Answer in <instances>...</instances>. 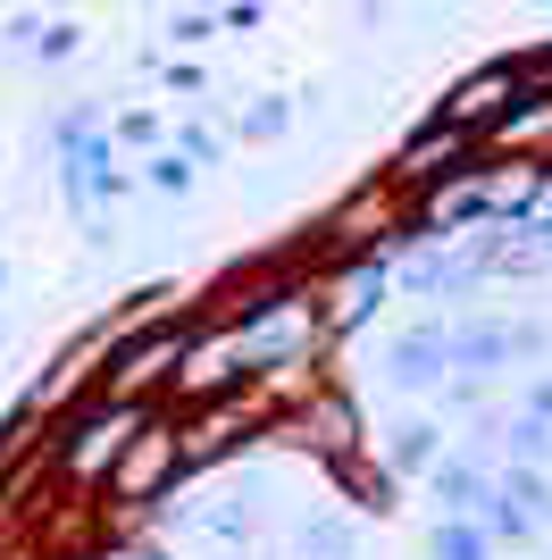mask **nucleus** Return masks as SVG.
Instances as JSON below:
<instances>
[{
  "mask_svg": "<svg viewBox=\"0 0 552 560\" xmlns=\"http://www.w3.org/2000/svg\"><path fill=\"white\" fill-rule=\"evenodd\" d=\"M135 427H142L135 410H110V419H92L84 435H76V452H68V460H76V468H101L117 444H126V435H135Z\"/></svg>",
  "mask_w": 552,
  "mask_h": 560,
  "instance_id": "1",
  "label": "nucleus"
},
{
  "mask_svg": "<svg viewBox=\"0 0 552 560\" xmlns=\"http://www.w3.org/2000/svg\"><path fill=\"white\" fill-rule=\"evenodd\" d=\"M176 460V435H151V444L135 452V460L117 468V493H142V486H160V468Z\"/></svg>",
  "mask_w": 552,
  "mask_h": 560,
  "instance_id": "2",
  "label": "nucleus"
}]
</instances>
